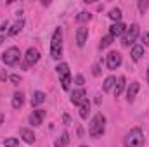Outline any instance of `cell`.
I'll list each match as a JSON object with an SVG mask.
<instances>
[{
  "instance_id": "6da1fadb",
  "label": "cell",
  "mask_w": 149,
  "mask_h": 147,
  "mask_svg": "<svg viewBox=\"0 0 149 147\" xmlns=\"http://www.w3.org/2000/svg\"><path fill=\"white\" fill-rule=\"evenodd\" d=\"M142 144H144V133L141 128H132L123 139L125 147H142Z\"/></svg>"
},
{
  "instance_id": "7a4b0ae2",
  "label": "cell",
  "mask_w": 149,
  "mask_h": 147,
  "mask_svg": "<svg viewBox=\"0 0 149 147\" xmlns=\"http://www.w3.org/2000/svg\"><path fill=\"white\" fill-rule=\"evenodd\" d=\"M104 125H106V118H104L101 112H97V114L92 118L90 125H88V133H90V137H94V139L101 137V135L104 133Z\"/></svg>"
},
{
  "instance_id": "3957f363",
  "label": "cell",
  "mask_w": 149,
  "mask_h": 147,
  "mask_svg": "<svg viewBox=\"0 0 149 147\" xmlns=\"http://www.w3.org/2000/svg\"><path fill=\"white\" fill-rule=\"evenodd\" d=\"M50 55L54 59H61L63 55V30L56 28L52 40H50Z\"/></svg>"
},
{
  "instance_id": "277c9868",
  "label": "cell",
  "mask_w": 149,
  "mask_h": 147,
  "mask_svg": "<svg viewBox=\"0 0 149 147\" xmlns=\"http://www.w3.org/2000/svg\"><path fill=\"white\" fill-rule=\"evenodd\" d=\"M19 59H21V50H19L17 47L7 49V50L3 52V55H2V62L7 64V66H16V64L19 62Z\"/></svg>"
},
{
  "instance_id": "5b68a950",
  "label": "cell",
  "mask_w": 149,
  "mask_h": 147,
  "mask_svg": "<svg viewBox=\"0 0 149 147\" xmlns=\"http://www.w3.org/2000/svg\"><path fill=\"white\" fill-rule=\"evenodd\" d=\"M56 71H57V74H59V80H61V85H63V88H64V90H68V88H70V83H71V73H70V66H68L66 62H61V64H57Z\"/></svg>"
},
{
  "instance_id": "8992f818",
  "label": "cell",
  "mask_w": 149,
  "mask_h": 147,
  "mask_svg": "<svg viewBox=\"0 0 149 147\" xmlns=\"http://www.w3.org/2000/svg\"><path fill=\"white\" fill-rule=\"evenodd\" d=\"M139 37V24H130V28L125 31V37L121 40V45L123 47H130Z\"/></svg>"
},
{
  "instance_id": "52a82bcc",
  "label": "cell",
  "mask_w": 149,
  "mask_h": 147,
  "mask_svg": "<svg viewBox=\"0 0 149 147\" xmlns=\"http://www.w3.org/2000/svg\"><path fill=\"white\" fill-rule=\"evenodd\" d=\"M38 61H40V52H38L37 49L30 47V49L26 50V55H24V64H23V68H24V69H28L30 66L37 64Z\"/></svg>"
},
{
  "instance_id": "ba28073f",
  "label": "cell",
  "mask_w": 149,
  "mask_h": 147,
  "mask_svg": "<svg viewBox=\"0 0 149 147\" xmlns=\"http://www.w3.org/2000/svg\"><path fill=\"white\" fill-rule=\"evenodd\" d=\"M106 64L109 69H116L121 66V54L120 52H109L106 55Z\"/></svg>"
},
{
  "instance_id": "9c48e42d",
  "label": "cell",
  "mask_w": 149,
  "mask_h": 147,
  "mask_svg": "<svg viewBox=\"0 0 149 147\" xmlns=\"http://www.w3.org/2000/svg\"><path fill=\"white\" fill-rule=\"evenodd\" d=\"M85 101H87V92L83 88H78V90H74L73 94H71V102H73L74 106H80Z\"/></svg>"
},
{
  "instance_id": "30bf717a",
  "label": "cell",
  "mask_w": 149,
  "mask_h": 147,
  "mask_svg": "<svg viewBox=\"0 0 149 147\" xmlns=\"http://www.w3.org/2000/svg\"><path fill=\"white\" fill-rule=\"evenodd\" d=\"M43 118H45V111L43 109H35L31 114H30V123H31L33 126H40L42 121H43Z\"/></svg>"
},
{
  "instance_id": "8fae6325",
  "label": "cell",
  "mask_w": 149,
  "mask_h": 147,
  "mask_svg": "<svg viewBox=\"0 0 149 147\" xmlns=\"http://www.w3.org/2000/svg\"><path fill=\"white\" fill-rule=\"evenodd\" d=\"M87 37H88V28L80 26V28L76 30V45H78V47H83L85 42H87Z\"/></svg>"
},
{
  "instance_id": "7c38bea8",
  "label": "cell",
  "mask_w": 149,
  "mask_h": 147,
  "mask_svg": "<svg viewBox=\"0 0 149 147\" xmlns=\"http://www.w3.org/2000/svg\"><path fill=\"white\" fill-rule=\"evenodd\" d=\"M139 88H141L139 81H132V83H130V87H128V90H127V101H128V102H134V101H135V95H137Z\"/></svg>"
},
{
  "instance_id": "4fadbf2b",
  "label": "cell",
  "mask_w": 149,
  "mask_h": 147,
  "mask_svg": "<svg viewBox=\"0 0 149 147\" xmlns=\"http://www.w3.org/2000/svg\"><path fill=\"white\" fill-rule=\"evenodd\" d=\"M127 31V26L123 24V23H114L109 26V35L111 37H120L121 33H125Z\"/></svg>"
},
{
  "instance_id": "5bb4252c",
  "label": "cell",
  "mask_w": 149,
  "mask_h": 147,
  "mask_svg": "<svg viewBox=\"0 0 149 147\" xmlns=\"http://www.w3.org/2000/svg\"><path fill=\"white\" fill-rule=\"evenodd\" d=\"M19 135H21V139H23L26 144H33L35 139H37L35 133H33L31 130H28V128H21V130H19Z\"/></svg>"
},
{
  "instance_id": "9a60e30c",
  "label": "cell",
  "mask_w": 149,
  "mask_h": 147,
  "mask_svg": "<svg viewBox=\"0 0 149 147\" xmlns=\"http://www.w3.org/2000/svg\"><path fill=\"white\" fill-rule=\"evenodd\" d=\"M45 94L43 92H40V90H37V92H33V95H31V107H37V106H40V104H43L45 102Z\"/></svg>"
},
{
  "instance_id": "2e32d148",
  "label": "cell",
  "mask_w": 149,
  "mask_h": 147,
  "mask_svg": "<svg viewBox=\"0 0 149 147\" xmlns=\"http://www.w3.org/2000/svg\"><path fill=\"white\" fill-rule=\"evenodd\" d=\"M130 55H132V61H134V62H139L141 57L144 55V47H142V45H134Z\"/></svg>"
},
{
  "instance_id": "e0dca14e",
  "label": "cell",
  "mask_w": 149,
  "mask_h": 147,
  "mask_svg": "<svg viewBox=\"0 0 149 147\" xmlns=\"http://www.w3.org/2000/svg\"><path fill=\"white\" fill-rule=\"evenodd\" d=\"M23 104H24V94L23 92H16L12 95V107L14 109H19Z\"/></svg>"
},
{
  "instance_id": "ac0fdd59",
  "label": "cell",
  "mask_w": 149,
  "mask_h": 147,
  "mask_svg": "<svg viewBox=\"0 0 149 147\" xmlns=\"http://www.w3.org/2000/svg\"><path fill=\"white\" fill-rule=\"evenodd\" d=\"M125 90V76H120L118 80H116V83H114V97H118L121 92Z\"/></svg>"
},
{
  "instance_id": "d6986e66",
  "label": "cell",
  "mask_w": 149,
  "mask_h": 147,
  "mask_svg": "<svg viewBox=\"0 0 149 147\" xmlns=\"http://www.w3.org/2000/svg\"><path fill=\"white\" fill-rule=\"evenodd\" d=\"M70 144V135H68V132H63L59 137H57V140H56V147H66Z\"/></svg>"
},
{
  "instance_id": "ffe728a7",
  "label": "cell",
  "mask_w": 149,
  "mask_h": 147,
  "mask_svg": "<svg viewBox=\"0 0 149 147\" xmlns=\"http://www.w3.org/2000/svg\"><path fill=\"white\" fill-rule=\"evenodd\" d=\"M88 112H90V102H88V99H87L83 104H80V118H81V119H87V118H88Z\"/></svg>"
},
{
  "instance_id": "44dd1931",
  "label": "cell",
  "mask_w": 149,
  "mask_h": 147,
  "mask_svg": "<svg viewBox=\"0 0 149 147\" xmlns=\"http://www.w3.org/2000/svg\"><path fill=\"white\" fill-rule=\"evenodd\" d=\"M23 26H24V21H23V19H17V21H16V24L9 30V35H17V33L23 30Z\"/></svg>"
},
{
  "instance_id": "7402d4cb",
  "label": "cell",
  "mask_w": 149,
  "mask_h": 147,
  "mask_svg": "<svg viewBox=\"0 0 149 147\" xmlns=\"http://www.w3.org/2000/svg\"><path fill=\"white\" fill-rule=\"evenodd\" d=\"M114 83H116V78L114 76H108L106 80H104V85H102V90L104 92H109L113 87H114Z\"/></svg>"
},
{
  "instance_id": "603a6c76",
  "label": "cell",
  "mask_w": 149,
  "mask_h": 147,
  "mask_svg": "<svg viewBox=\"0 0 149 147\" xmlns=\"http://www.w3.org/2000/svg\"><path fill=\"white\" fill-rule=\"evenodd\" d=\"M108 16L111 17L113 21H116V23H121V10H120L118 7H114V9H111Z\"/></svg>"
},
{
  "instance_id": "cb8c5ba5",
  "label": "cell",
  "mask_w": 149,
  "mask_h": 147,
  "mask_svg": "<svg viewBox=\"0 0 149 147\" xmlns=\"http://www.w3.org/2000/svg\"><path fill=\"white\" fill-rule=\"evenodd\" d=\"M113 40H114V37H111V35H106V37L101 38V43H99V49L102 50V49H106V47H109L113 43Z\"/></svg>"
},
{
  "instance_id": "d4e9b609",
  "label": "cell",
  "mask_w": 149,
  "mask_h": 147,
  "mask_svg": "<svg viewBox=\"0 0 149 147\" xmlns=\"http://www.w3.org/2000/svg\"><path fill=\"white\" fill-rule=\"evenodd\" d=\"M74 19H76V23H87V21H90V19H92V14L83 10V12H80Z\"/></svg>"
},
{
  "instance_id": "484cf974",
  "label": "cell",
  "mask_w": 149,
  "mask_h": 147,
  "mask_svg": "<svg viewBox=\"0 0 149 147\" xmlns=\"http://www.w3.org/2000/svg\"><path fill=\"white\" fill-rule=\"evenodd\" d=\"M19 146V139H14V137H9L3 140V147H17Z\"/></svg>"
},
{
  "instance_id": "4316f807",
  "label": "cell",
  "mask_w": 149,
  "mask_h": 147,
  "mask_svg": "<svg viewBox=\"0 0 149 147\" xmlns=\"http://www.w3.org/2000/svg\"><path fill=\"white\" fill-rule=\"evenodd\" d=\"M83 83H85V78H83L81 74H76V76H74V85H78V87H81Z\"/></svg>"
},
{
  "instance_id": "83f0119b",
  "label": "cell",
  "mask_w": 149,
  "mask_h": 147,
  "mask_svg": "<svg viewBox=\"0 0 149 147\" xmlns=\"http://www.w3.org/2000/svg\"><path fill=\"white\" fill-rule=\"evenodd\" d=\"M148 5H149V2H146V0H144V2H139V10L144 14V10L148 9Z\"/></svg>"
},
{
  "instance_id": "f1b7e54d",
  "label": "cell",
  "mask_w": 149,
  "mask_h": 147,
  "mask_svg": "<svg viewBox=\"0 0 149 147\" xmlns=\"http://www.w3.org/2000/svg\"><path fill=\"white\" fill-rule=\"evenodd\" d=\"M10 81H12L14 85H19V81H21V78H19L17 74H10Z\"/></svg>"
},
{
  "instance_id": "f546056e",
  "label": "cell",
  "mask_w": 149,
  "mask_h": 147,
  "mask_svg": "<svg viewBox=\"0 0 149 147\" xmlns=\"http://www.w3.org/2000/svg\"><path fill=\"white\" fill-rule=\"evenodd\" d=\"M92 69H94V71H92V73H94V76H99V74H101V68H99V64H95Z\"/></svg>"
},
{
  "instance_id": "4dcf8cb0",
  "label": "cell",
  "mask_w": 149,
  "mask_h": 147,
  "mask_svg": "<svg viewBox=\"0 0 149 147\" xmlns=\"http://www.w3.org/2000/svg\"><path fill=\"white\" fill-rule=\"evenodd\" d=\"M142 43L144 45H149V33H144L142 35Z\"/></svg>"
},
{
  "instance_id": "1f68e13d",
  "label": "cell",
  "mask_w": 149,
  "mask_h": 147,
  "mask_svg": "<svg viewBox=\"0 0 149 147\" xmlns=\"http://www.w3.org/2000/svg\"><path fill=\"white\" fill-rule=\"evenodd\" d=\"M7 28H9V21H7V19H5V21H3V23H2V28H0V31H5V30H7Z\"/></svg>"
},
{
  "instance_id": "d6a6232c",
  "label": "cell",
  "mask_w": 149,
  "mask_h": 147,
  "mask_svg": "<svg viewBox=\"0 0 149 147\" xmlns=\"http://www.w3.org/2000/svg\"><path fill=\"white\" fill-rule=\"evenodd\" d=\"M3 80H7V74H5V73L0 74V81H3Z\"/></svg>"
},
{
  "instance_id": "836d02e7",
  "label": "cell",
  "mask_w": 149,
  "mask_h": 147,
  "mask_svg": "<svg viewBox=\"0 0 149 147\" xmlns=\"http://www.w3.org/2000/svg\"><path fill=\"white\" fill-rule=\"evenodd\" d=\"M2 43H3V37H2V35H0V45H2Z\"/></svg>"
},
{
  "instance_id": "e575fe53",
  "label": "cell",
  "mask_w": 149,
  "mask_h": 147,
  "mask_svg": "<svg viewBox=\"0 0 149 147\" xmlns=\"http://www.w3.org/2000/svg\"><path fill=\"white\" fill-rule=\"evenodd\" d=\"M148 85H149V69H148Z\"/></svg>"
},
{
  "instance_id": "d590c367",
  "label": "cell",
  "mask_w": 149,
  "mask_h": 147,
  "mask_svg": "<svg viewBox=\"0 0 149 147\" xmlns=\"http://www.w3.org/2000/svg\"><path fill=\"white\" fill-rule=\"evenodd\" d=\"M80 147H88V146H80Z\"/></svg>"
}]
</instances>
